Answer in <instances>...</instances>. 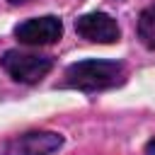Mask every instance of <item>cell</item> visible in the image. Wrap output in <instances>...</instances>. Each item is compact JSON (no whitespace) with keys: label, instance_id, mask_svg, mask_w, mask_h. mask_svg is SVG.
Here are the masks:
<instances>
[{"label":"cell","instance_id":"cell-1","mask_svg":"<svg viewBox=\"0 0 155 155\" xmlns=\"http://www.w3.org/2000/svg\"><path fill=\"white\" fill-rule=\"evenodd\" d=\"M126 78L124 63L116 61H78L65 68L63 87L82 90V92H97L121 85Z\"/></svg>","mask_w":155,"mask_h":155},{"label":"cell","instance_id":"cell-2","mask_svg":"<svg viewBox=\"0 0 155 155\" xmlns=\"http://www.w3.org/2000/svg\"><path fill=\"white\" fill-rule=\"evenodd\" d=\"M5 73L17 80V82H24V85H36L41 82L51 68H53V58L51 56H39V53H24V51H5L2 58H0Z\"/></svg>","mask_w":155,"mask_h":155},{"label":"cell","instance_id":"cell-3","mask_svg":"<svg viewBox=\"0 0 155 155\" xmlns=\"http://www.w3.org/2000/svg\"><path fill=\"white\" fill-rule=\"evenodd\" d=\"M63 145V136L56 131H27L5 143L2 155H51Z\"/></svg>","mask_w":155,"mask_h":155},{"label":"cell","instance_id":"cell-4","mask_svg":"<svg viewBox=\"0 0 155 155\" xmlns=\"http://www.w3.org/2000/svg\"><path fill=\"white\" fill-rule=\"evenodd\" d=\"M61 34H63V24L53 15L34 17L15 27V36L24 46H48V44H56Z\"/></svg>","mask_w":155,"mask_h":155},{"label":"cell","instance_id":"cell-5","mask_svg":"<svg viewBox=\"0 0 155 155\" xmlns=\"http://www.w3.org/2000/svg\"><path fill=\"white\" fill-rule=\"evenodd\" d=\"M75 31L82 39L92 41V44H114L121 36V29H119L116 19L104 15V12H87V15L78 17L75 19Z\"/></svg>","mask_w":155,"mask_h":155},{"label":"cell","instance_id":"cell-6","mask_svg":"<svg viewBox=\"0 0 155 155\" xmlns=\"http://www.w3.org/2000/svg\"><path fill=\"white\" fill-rule=\"evenodd\" d=\"M138 39L143 46L155 48V5H148L138 17Z\"/></svg>","mask_w":155,"mask_h":155},{"label":"cell","instance_id":"cell-7","mask_svg":"<svg viewBox=\"0 0 155 155\" xmlns=\"http://www.w3.org/2000/svg\"><path fill=\"white\" fill-rule=\"evenodd\" d=\"M145 155H155V138H153V140L145 145Z\"/></svg>","mask_w":155,"mask_h":155},{"label":"cell","instance_id":"cell-8","mask_svg":"<svg viewBox=\"0 0 155 155\" xmlns=\"http://www.w3.org/2000/svg\"><path fill=\"white\" fill-rule=\"evenodd\" d=\"M10 5H24V2H29V0H7Z\"/></svg>","mask_w":155,"mask_h":155}]
</instances>
